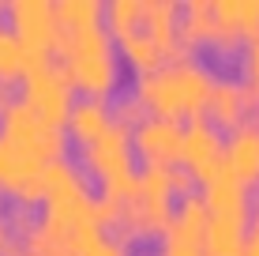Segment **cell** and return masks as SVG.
<instances>
[{"mask_svg": "<svg viewBox=\"0 0 259 256\" xmlns=\"http://www.w3.org/2000/svg\"><path fill=\"white\" fill-rule=\"evenodd\" d=\"M214 87V72L199 57L184 53L177 60H165L154 72L136 76V102L147 109V117H169V121H195L207 113V98Z\"/></svg>", "mask_w": 259, "mask_h": 256, "instance_id": "cell-1", "label": "cell"}, {"mask_svg": "<svg viewBox=\"0 0 259 256\" xmlns=\"http://www.w3.org/2000/svg\"><path fill=\"white\" fill-rule=\"evenodd\" d=\"M192 192V177L181 166H139L128 192L117 200L120 207V234L128 237H162L165 223L173 218L177 196Z\"/></svg>", "mask_w": 259, "mask_h": 256, "instance_id": "cell-2", "label": "cell"}, {"mask_svg": "<svg viewBox=\"0 0 259 256\" xmlns=\"http://www.w3.org/2000/svg\"><path fill=\"white\" fill-rule=\"evenodd\" d=\"M57 53L64 76L71 79L75 91H83V98H102V102L113 98V91L120 87V53L105 23L60 30Z\"/></svg>", "mask_w": 259, "mask_h": 256, "instance_id": "cell-3", "label": "cell"}, {"mask_svg": "<svg viewBox=\"0 0 259 256\" xmlns=\"http://www.w3.org/2000/svg\"><path fill=\"white\" fill-rule=\"evenodd\" d=\"M113 42H117V53L136 68V76L184 57L188 49L181 46V4L177 0H143L136 23L120 30Z\"/></svg>", "mask_w": 259, "mask_h": 256, "instance_id": "cell-4", "label": "cell"}, {"mask_svg": "<svg viewBox=\"0 0 259 256\" xmlns=\"http://www.w3.org/2000/svg\"><path fill=\"white\" fill-rule=\"evenodd\" d=\"M136 170L139 166H136V151H132V132L124 125H117V121H113L94 143L83 147V173H91V177L102 185L98 196L113 200V204L128 192Z\"/></svg>", "mask_w": 259, "mask_h": 256, "instance_id": "cell-5", "label": "cell"}, {"mask_svg": "<svg viewBox=\"0 0 259 256\" xmlns=\"http://www.w3.org/2000/svg\"><path fill=\"white\" fill-rule=\"evenodd\" d=\"M34 117H41L46 125H60L64 128L68 121V109L75 102V87L71 79L64 76L60 60L53 57H38L30 64V72L23 76V98H19Z\"/></svg>", "mask_w": 259, "mask_h": 256, "instance_id": "cell-6", "label": "cell"}, {"mask_svg": "<svg viewBox=\"0 0 259 256\" xmlns=\"http://www.w3.org/2000/svg\"><path fill=\"white\" fill-rule=\"evenodd\" d=\"M49 162H41L38 155H30L23 143H15L12 136L0 132V192L15 200V207L30 211L41 204V173Z\"/></svg>", "mask_w": 259, "mask_h": 256, "instance_id": "cell-7", "label": "cell"}, {"mask_svg": "<svg viewBox=\"0 0 259 256\" xmlns=\"http://www.w3.org/2000/svg\"><path fill=\"white\" fill-rule=\"evenodd\" d=\"M0 132L12 136L15 143H23L26 151L38 155L41 162H57V158H64V151H68V132L60 125H46L41 117H34L19 98L0 113Z\"/></svg>", "mask_w": 259, "mask_h": 256, "instance_id": "cell-8", "label": "cell"}, {"mask_svg": "<svg viewBox=\"0 0 259 256\" xmlns=\"http://www.w3.org/2000/svg\"><path fill=\"white\" fill-rule=\"evenodd\" d=\"M4 23L15 30L34 57H49L60 42V23H57V4L49 0H8Z\"/></svg>", "mask_w": 259, "mask_h": 256, "instance_id": "cell-9", "label": "cell"}, {"mask_svg": "<svg viewBox=\"0 0 259 256\" xmlns=\"http://www.w3.org/2000/svg\"><path fill=\"white\" fill-rule=\"evenodd\" d=\"M203 237H207V204L199 189L184 192L173 207V218L162 230V252L158 256H203Z\"/></svg>", "mask_w": 259, "mask_h": 256, "instance_id": "cell-10", "label": "cell"}, {"mask_svg": "<svg viewBox=\"0 0 259 256\" xmlns=\"http://www.w3.org/2000/svg\"><path fill=\"white\" fill-rule=\"evenodd\" d=\"M184 125L169 117H143L132 128V151L143 158V166H177L181 162Z\"/></svg>", "mask_w": 259, "mask_h": 256, "instance_id": "cell-11", "label": "cell"}, {"mask_svg": "<svg viewBox=\"0 0 259 256\" xmlns=\"http://www.w3.org/2000/svg\"><path fill=\"white\" fill-rule=\"evenodd\" d=\"M203 117H207L218 132H233V128L244 125V121H252L255 117V102H252L248 83L237 79V76H214V87H210L207 113H203Z\"/></svg>", "mask_w": 259, "mask_h": 256, "instance_id": "cell-12", "label": "cell"}, {"mask_svg": "<svg viewBox=\"0 0 259 256\" xmlns=\"http://www.w3.org/2000/svg\"><path fill=\"white\" fill-rule=\"evenodd\" d=\"M181 166L192 181H203L207 173H214L222 166V132L210 125L207 117H195L184 125V139H181Z\"/></svg>", "mask_w": 259, "mask_h": 256, "instance_id": "cell-13", "label": "cell"}, {"mask_svg": "<svg viewBox=\"0 0 259 256\" xmlns=\"http://www.w3.org/2000/svg\"><path fill=\"white\" fill-rule=\"evenodd\" d=\"M214 8V38L210 46L222 53L237 49L240 42L259 34V0H210Z\"/></svg>", "mask_w": 259, "mask_h": 256, "instance_id": "cell-14", "label": "cell"}, {"mask_svg": "<svg viewBox=\"0 0 259 256\" xmlns=\"http://www.w3.org/2000/svg\"><path fill=\"white\" fill-rule=\"evenodd\" d=\"M199 196L207 204V215H237V218H252V189L244 181H237L226 166H218L214 173L199 181Z\"/></svg>", "mask_w": 259, "mask_h": 256, "instance_id": "cell-15", "label": "cell"}, {"mask_svg": "<svg viewBox=\"0 0 259 256\" xmlns=\"http://www.w3.org/2000/svg\"><path fill=\"white\" fill-rule=\"evenodd\" d=\"M222 166L237 181H244L248 189L259 185V121L255 117L222 136Z\"/></svg>", "mask_w": 259, "mask_h": 256, "instance_id": "cell-16", "label": "cell"}, {"mask_svg": "<svg viewBox=\"0 0 259 256\" xmlns=\"http://www.w3.org/2000/svg\"><path fill=\"white\" fill-rule=\"evenodd\" d=\"M113 125V102H102V98H83L79 94L68 109V121H64V132L75 139L79 147L94 143L105 128Z\"/></svg>", "mask_w": 259, "mask_h": 256, "instance_id": "cell-17", "label": "cell"}, {"mask_svg": "<svg viewBox=\"0 0 259 256\" xmlns=\"http://www.w3.org/2000/svg\"><path fill=\"white\" fill-rule=\"evenodd\" d=\"M68 256H132V241L120 230L91 226L68 241Z\"/></svg>", "mask_w": 259, "mask_h": 256, "instance_id": "cell-18", "label": "cell"}, {"mask_svg": "<svg viewBox=\"0 0 259 256\" xmlns=\"http://www.w3.org/2000/svg\"><path fill=\"white\" fill-rule=\"evenodd\" d=\"M214 38V8L210 0H188L181 8V46L184 49H199V46H210Z\"/></svg>", "mask_w": 259, "mask_h": 256, "instance_id": "cell-19", "label": "cell"}, {"mask_svg": "<svg viewBox=\"0 0 259 256\" xmlns=\"http://www.w3.org/2000/svg\"><path fill=\"white\" fill-rule=\"evenodd\" d=\"M34 53L23 46L19 38H15V30L8 26L4 19H0V83H19V79L30 72V64H34Z\"/></svg>", "mask_w": 259, "mask_h": 256, "instance_id": "cell-20", "label": "cell"}, {"mask_svg": "<svg viewBox=\"0 0 259 256\" xmlns=\"http://www.w3.org/2000/svg\"><path fill=\"white\" fill-rule=\"evenodd\" d=\"M102 15H105L102 0H57V23H60V30L102 23Z\"/></svg>", "mask_w": 259, "mask_h": 256, "instance_id": "cell-21", "label": "cell"}, {"mask_svg": "<svg viewBox=\"0 0 259 256\" xmlns=\"http://www.w3.org/2000/svg\"><path fill=\"white\" fill-rule=\"evenodd\" d=\"M244 83H248V91H252L255 121H259V34L244 42Z\"/></svg>", "mask_w": 259, "mask_h": 256, "instance_id": "cell-22", "label": "cell"}, {"mask_svg": "<svg viewBox=\"0 0 259 256\" xmlns=\"http://www.w3.org/2000/svg\"><path fill=\"white\" fill-rule=\"evenodd\" d=\"M147 117V109H143V105L136 102V94H124L120 102H113V121H117V125H124V128H136L139 121Z\"/></svg>", "mask_w": 259, "mask_h": 256, "instance_id": "cell-23", "label": "cell"}, {"mask_svg": "<svg viewBox=\"0 0 259 256\" xmlns=\"http://www.w3.org/2000/svg\"><path fill=\"white\" fill-rule=\"evenodd\" d=\"M15 241V234H12V223H8V215H0V256L8 252V245Z\"/></svg>", "mask_w": 259, "mask_h": 256, "instance_id": "cell-24", "label": "cell"}, {"mask_svg": "<svg viewBox=\"0 0 259 256\" xmlns=\"http://www.w3.org/2000/svg\"><path fill=\"white\" fill-rule=\"evenodd\" d=\"M15 98H19V94H15V87H12V83H0V113H4Z\"/></svg>", "mask_w": 259, "mask_h": 256, "instance_id": "cell-25", "label": "cell"}, {"mask_svg": "<svg viewBox=\"0 0 259 256\" xmlns=\"http://www.w3.org/2000/svg\"><path fill=\"white\" fill-rule=\"evenodd\" d=\"M139 256H158V252H139Z\"/></svg>", "mask_w": 259, "mask_h": 256, "instance_id": "cell-26", "label": "cell"}]
</instances>
